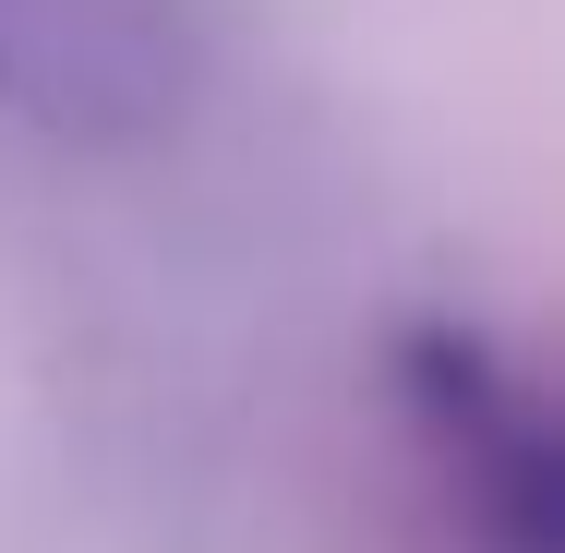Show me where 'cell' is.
Instances as JSON below:
<instances>
[{
	"mask_svg": "<svg viewBox=\"0 0 565 553\" xmlns=\"http://www.w3.org/2000/svg\"><path fill=\"white\" fill-rule=\"evenodd\" d=\"M193 97V0H0V132L145 145Z\"/></svg>",
	"mask_w": 565,
	"mask_h": 553,
	"instance_id": "obj_1",
	"label": "cell"
},
{
	"mask_svg": "<svg viewBox=\"0 0 565 553\" xmlns=\"http://www.w3.org/2000/svg\"><path fill=\"white\" fill-rule=\"evenodd\" d=\"M422 422L457 493H481V553H554V434L530 410V385L493 373V349L434 337L422 349Z\"/></svg>",
	"mask_w": 565,
	"mask_h": 553,
	"instance_id": "obj_2",
	"label": "cell"
}]
</instances>
